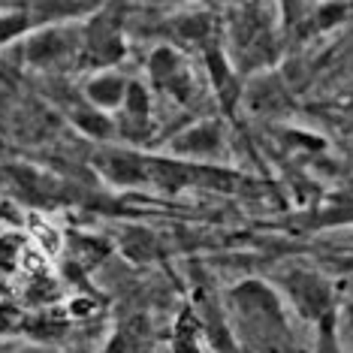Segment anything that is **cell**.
<instances>
[{
  "mask_svg": "<svg viewBox=\"0 0 353 353\" xmlns=\"http://www.w3.org/2000/svg\"><path fill=\"white\" fill-rule=\"evenodd\" d=\"M230 329L239 341L260 353H293V332L281 293L266 281H239L227 296Z\"/></svg>",
  "mask_w": 353,
  "mask_h": 353,
  "instance_id": "6da1fadb",
  "label": "cell"
},
{
  "mask_svg": "<svg viewBox=\"0 0 353 353\" xmlns=\"http://www.w3.org/2000/svg\"><path fill=\"white\" fill-rule=\"evenodd\" d=\"M115 133H121L127 142H145L154 133V103H151V94L142 82L130 79L127 97L115 118Z\"/></svg>",
  "mask_w": 353,
  "mask_h": 353,
  "instance_id": "52a82bcc",
  "label": "cell"
},
{
  "mask_svg": "<svg viewBox=\"0 0 353 353\" xmlns=\"http://www.w3.org/2000/svg\"><path fill=\"white\" fill-rule=\"evenodd\" d=\"M30 254H34V245L25 232H0V272L3 275L21 272Z\"/></svg>",
  "mask_w": 353,
  "mask_h": 353,
  "instance_id": "7c38bea8",
  "label": "cell"
},
{
  "mask_svg": "<svg viewBox=\"0 0 353 353\" xmlns=\"http://www.w3.org/2000/svg\"><path fill=\"white\" fill-rule=\"evenodd\" d=\"M94 166L97 172L115 188H148L145 175V154L133 148H100L94 154Z\"/></svg>",
  "mask_w": 353,
  "mask_h": 353,
  "instance_id": "ba28073f",
  "label": "cell"
},
{
  "mask_svg": "<svg viewBox=\"0 0 353 353\" xmlns=\"http://www.w3.org/2000/svg\"><path fill=\"white\" fill-rule=\"evenodd\" d=\"M341 109H344V115H347V118H353V94H350V97H344Z\"/></svg>",
  "mask_w": 353,
  "mask_h": 353,
  "instance_id": "2e32d148",
  "label": "cell"
},
{
  "mask_svg": "<svg viewBox=\"0 0 353 353\" xmlns=\"http://www.w3.org/2000/svg\"><path fill=\"white\" fill-rule=\"evenodd\" d=\"M275 290L293 305V311L305 323L314 326L317 320L339 311L335 302V287L323 272L314 266H284L278 275Z\"/></svg>",
  "mask_w": 353,
  "mask_h": 353,
  "instance_id": "277c9868",
  "label": "cell"
},
{
  "mask_svg": "<svg viewBox=\"0 0 353 353\" xmlns=\"http://www.w3.org/2000/svg\"><path fill=\"white\" fill-rule=\"evenodd\" d=\"M34 30V19H30L28 6H10V10H0V46L21 39Z\"/></svg>",
  "mask_w": 353,
  "mask_h": 353,
  "instance_id": "4fadbf2b",
  "label": "cell"
},
{
  "mask_svg": "<svg viewBox=\"0 0 353 353\" xmlns=\"http://www.w3.org/2000/svg\"><path fill=\"white\" fill-rule=\"evenodd\" d=\"M30 232H34V242L43 254H58L63 248V236L54 230V223L43 218H30Z\"/></svg>",
  "mask_w": 353,
  "mask_h": 353,
  "instance_id": "9a60e30c",
  "label": "cell"
},
{
  "mask_svg": "<svg viewBox=\"0 0 353 353\" xmlns=\"http://www.w3.org/2000/svg\"><path fill=\"white\" fill-rule=\"evenodd\" d=\"M0 10H10V0H0Z\"/></svg>",
  "mask_w": 353,
  "mask_h": 353,
  "instance_id": "ac0fdd59",
  "label": "cell"
},
{
  "mask_svg": "<svg viewBox=\"0 0 353 353\" xmlns=\"http://www.w3.org/2000/svg\"><path fill=\"white\" fill-rule=\"evenodd\" d=\"M281 21H275L263 0H242L232 6L227 19V37L223 49L236 73H260L275 63L281 46Z\"/></svg>",
  "mask_w": 353,
  "mask_h": 353,
  "instance_id": "7a4b0ae2",
  "label": "cell"
},
{
  "mask_svg": "<svg viewBox=\"0 0 353 353\" xmlns=\"http://www.w3.org/2000/svg\"><path fill=\"white\" fill-rule=\"evenodd\" d=\"M82 52V25H46L34 28L25 43V61L43 73H63L79 67Z\"/></svg>",
  "mask_w": 353,
  "mask_h": 353,
  "instance_id": "5b68a950",
  "label": "cell"
},
{
  "mask_svg": "<svg viewBox=\"0 0 353 353\" xmlns=\"http://www.w3.org/2000/svg\"><path fill=\"white\" fill-rule=\"evenodd\" d=\"M63 112H67L70 121H73V124H76L85 136H91V139L106 142V139H112V136H115V118H109L106 112L94 109L85 97L70 100V103H67V109H63Z\"/></svg>",
  "mask_w": 353,
  "mask_h": 353,
  "instance_id": "8fae6325",
  "label": "cell"
},
{
  "mask_svg": "<svg viewBox=\"0 0 353 353\" xmlns=\"http://www.w3.org/2000/svg\"><path fill=\"white\" fill-rule=\"evenodd\" d=\"M157 3H179V6H190V3H196V0H157Z\"/></svg>",
  "mask_w": 353,
  "mask_h": 353,
  "instance_id": "e0dca14e",
  "label": "cell"
},
{
  "mask_svg": "<svg viewBox=\"0 0 353 353\" xmlns=\"http://www.w3.org/2000/svg\"><path fill=\"white\" fill-rule=\"evenodd\" d=\"M148 76L157 94L170 97L179 106H188L196 97V73L184 49L172 43H160L148 54Z\"/></svg>",
  "mask_w": 353,
  "mask_h": 353,
  "instance_id": "8992f818",
  "label": "cell"
},
{
  "mask_svg": "<svg viewBox=\"0 0 353 353\" xmlns=\"http://www.w3.org/2000/svg\"><path fill=\"white\" fill-rule=\"evenodd\" d=\"M311 353H344L339 339V311L326 314L314 323V350Z\"/></svg>",
  "mask_w": 353,
  "mask_h": 353,
  "instance_id": "5bb4252c",
  "label": "cell"
},
{
  "mask_svg": "<svg viewBox=\"0 0 353 353\" xmlns=\"http://www.w3.org/2000/svg\"><path fill=\"white\" fill-rule=\"evenodd\" d=\"M127 52L124 39V3L106 0L85 19L82 25V52L79 67L82 70H112Z\"/></svg>",
  "mask_w": 353,
  "mask_h": 353,
  "instance_id": "3957f363",
  "label": "cell"
},
{
  "mask_svg": "<svg viewBox=\"0 0 353 353\" xmlns=\"http://www.w3.org/2000/svg\"><path fill=\"white\" fill-rule=\"evenodd\" d=\"M223 151V133L218 121H199L188 127L172 142V157L194 160V163H214Z\"/></svg>",
  "mask_w": 353,
  "mask_h": 353,
  "instance_id": "9c48e42d",
  "label": "cell"
},
{
  "mask_svg": "<svg viewBox=\"0 0 353 353\" xmlns=\"http://www.w3.org/2000/svg\"><path fill=\"white\" fill-rule=\"evenodd\" d=\"M127 88H130V79L115 73V70H97V73L88 76V82L82 85V97L91 103L94 109L100 112H118L121 103L127 97Z\"/></svg>",
  "mask_w": 353,
  "mask_h": 353,
  "instance_id": "30bf717a",
  "label": "cell"
}]
</instances>
